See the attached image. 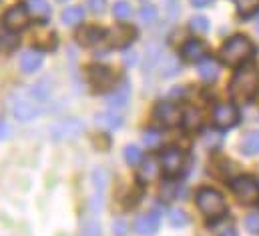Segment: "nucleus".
<instances>
[{"label":"nucleus","mask_w":259,"mask_h":236,"mask_svg":"<svg viewBox=\"0 0 259 236\" xmlns=\"http://www.w3.org/2000/svg\"><path fill=\"white\" fill-rule=\"evenodd\" d=\"M179 70H181V64H179V60L175 58V56H167V58L163 60V76H173Z\"/></svg>","instance_id":"30"},{"label":"nucleus","mask_w":259,"mask_h":236,"mask_svg":"<svg viewBox=\"0 0 259 236\" xmlns=\"http://www.w3.org/2000/svg\"><path fill=\"white\" fill-rule=\"evenodd\" d=\"M28 18L30 16H28L24 6H12L4 14V26L10 32H20V30H24L28 26Z\"/></svg>","instance_id":"8"},{"label":"nucleus","mask_w":259,"mask_h":236,"mask_svg":"<svg viewBox=\"0 0 259 236\" xmlns=\"http://www.w3.org/2000/svg\"><path fill=\"white\" fill-rule=\"evenodd\" d=\"M199 76L205 80V82H213L217 76H219V64L215 60L205 58L199 64Z\"/></svg>","instance_id":"23"},{"label":"nucleus","mask_w":259,"mask_h":236,"mask_svg":"<svg viewBox=\"0 0 259 236\" xmlns=\"http://www.w3.org/2000/svg\"><path fill=\"white\" fill-rule=\"evenodd\" d=\"M143 142H145L149 148H155V146H159V142H161V134H159L157 130H147L145 136H143Z\"/></svg>","instance_id":"35"},{"label":"nucleus","mask_w":259,"mask_h":236,"mask_svg":"<svg viewBox=\"0 0 259 236\" xmlns=\"http://www.w3.org/2000/svg\"><path fill=\"white\" fill-rule=\"evenodd\" d=\"M241 150L247 154V156H255L259 154V132L257 130H251L245 134V138L241 140Z\"/></svg>","instance_id":"24"},{"label":"nucleus","mask_w":259,"mask_h":236,"mask_svg":"<svg viewBox=\"0 0 259 236\" xmlns=\"http://www.w3.org/2000/svg\"><path fill=\"white\" fill-rule=\"evenodd\" d=\"M257 32H259V22H257Z\"/></svg>","instance_id":"45"},{"label":"nucleus","mask_w":259,"mask_h":236,"mask_svg":"<svg viewBox=\"0 0 259 236\" xmlns=\"http://www.w3.org/2000/svg\"><path fill=\"white\" fill-rule=\"evenodd\" d=\"M51 92H53V86H51V80H49V78L38 80V82L30 88V94H32L36 100H47V98L51 96Z\"/></svg>","instance_id":"25"},{"label":"nucleus","mask_w":259,"mask_h":236,"mask_svg":"<svg viewBox=\"0 0 259 236\" xmlns=\"http://www.w3.org/2000/svg\"><path fill=\"white\" fill-rule=\"evenodd\" d=\"M24 8H26L28 16L34 18V20L47 22V20L51 18V6H49L47 0H26Z\"/></svg>","instance_id":"17"},{"label":"nucleus","mask_w":259,"mask_h":236,"mask_svg":"<svg viewBox=\"0 0 259 236\" xmlns=\"http://www.w3.org/2000/svg\"><path fill=\"white\" fill-rule=\"evenodd\" d=\"M161 198H163V200H173V198H177V184H175V182H167V184L161 188Z\"/></svg>","instance_id":"36"},{"label":"nucleus","mask_w":259,"mask_h":236,"mask_svg":"<svg viewBox=\"0 0 259 236\" xmlns=\"http://www.w3.org/2000/svg\"><path fill=\"white\" fill-rule=\"evenodd\" d=\"M89 82L97 88H107L115 84V74L107 66H91L89 68Z\"/></svg>","instance_id":"13"},{"label":"nucleus","mask_w":259,"mask_h":236,"mask_svg":"<svg viewBox=\"0 0 259 236\" xmlns=\"http://www.w3.org/2000/svg\"><path fill=\"white\" fill-rule=\"evenodd\" d=\"M10 134H12L10 124H8L6 120H0V140H8V138H10Z\"/></svg>","instance_id":"41"},{"label":"nucleus","mask_w":259,"mask_h":236,"mask_svg":"<svg viewBox=\"0 0 259 236\" xmlns=\"http://www.w3.org/2000/svg\"><path fill=\"white\" fill-rule=\"evenodd\" d=\"M135 38H137V30L129 24H117L109 32V44L113 48H127Z\"/></svg>","instance_id":"11"},{"label":"nucleus","mask_w":259,"mask_h":236,"mask_svg":"<svg viewBox=\"0 0 259 236\" xmlns=\"http://www.w3.org/2000/svg\"><path fill=\"white\" fill-rule=\"evenodd\" d=\"M181 56L187 62H203L207 58V46L201 40H189L181 48Z\"/></svg>","instance_id":"16"},{"label":"nucleus","mask_w":259,"mask_h":236,"mask_svg":"<svg viewBox=\"0 0 259 236\" xmlns=\"http://www.w3.org/2000/svg\"><path fill=\"white\" fill-rule=\"evenodd\" d=\"M237 120H239V110H237L235 104L221 102V104L215 106V110H213V124H215V128H219V130L233 128L237 124Z\"/></svg>","instance_id":"6"},{"label":"nucleus","mask_w":259,"mask_h":236,"mask_svg":"<svg viewBox=\"0 0 259 236\" xmlns=\"http://www.w3.org/2000/svg\"><path fill=\"white\" fill-rule=\"evenodd\" d=\"M221 62L227 64V66H241L243 62L253 56V44L247 36H231L223 46H221Z\"/></svg>","instance_id":"2"},{"label":"nucleus","mask_w":259,"mask_h":236,"mask_svg":"<svg viewBox=\"0 0 259 236\" xmlns=\"http://www.w3.org/2000/svg\"><path fill=\"white\" fill-rule=\"evenodd\" d=\"M197 206L209 218H219V216H223L227 212L225 198L215 188H201L197 192Z\"/></svg>","instance_id":"3"},{"label":"nucleus","mask_w":259,"mask_h":236,"mask_svg":"<svg viewBox=\"0 0 259 236\" xmlns=\"http://www.w3.org/2000/svg\"><path fill=\"white\" fill-rule=\"evenodd\" d=\"M82 18H84V10L80 6H68L61 14V20L66 26H78L82 22Z\"/></svg>","instance_id":"22"},{"label":"nucleus","mask_w":259,"mask_h":236,"mask_svg":"<svg viewBox=\"0 0 259 236\" xmlns=\"http://www.w3.org/2000/svg\"><path fill=\"white\" fill-rule=\"evenodd\" d=\"M139 20H141L143 24H151V22H155V20H157V8L151 6V4H145V6L139 10Z\"/></svg>","instance_id":"29"},{"label":"nucleus","mask_w":259,"mask_h":236,"mask_svg":"<svg viewBox=\"0 0 259 236\" xmlns=\"http://www.w3.org/2000/svg\"><path fill=\"white\" fill-rule=\"evenodd\" d=\"M131 4H127V2H115V6H113V14H115V18H119V20H127L131 16Z\"/></svg>","instance_id":"32"},{"label":"nucleus","mask_w":259,"mask_h":236,"mask_svg":"<svg viewBox=\"0 0 259 236\" xmlns=\"http://www.w3.org/2000/svg\"><path fill=\"white\" fill-rule=\"evenodd\" d=\"M111 228H113V234L115 236H125L127 234V230H129V226H127V222L125 220H113V224H111Z\"/></svg>","instance_id":"38"},{"label":"nucleus","mask_w":259,"mask_h":236,"mask_svg":"<svg viewBox=\"0 0 259 236\" xmlns=\"http://www.w3.org/2000/svg\"><path fill=\"white\" fill-rule=\"evenodd\" d=\"M231 190L243 204H253L259 200V184L255 178L239 176L231 180Z\"/></svg>","instance_id":"4"},{"label":"nucleus","mask_w":259,"mask_h":236,"mask_svg":"<svg viewBox=\"0 0 259 236\" xmlns=\"http://www.w3.org/2000/svg\"><path fill=\"white\" fill-rule=\"evenodd\" d=\"M131 100V84L127 80H123L109 96H107V104L111 106V108H123V106H127Z\"/></svg>","instance_id":"15"},{"label":"nucleus","mask_w":259,"mask_h":236,"mask_svg":"<svg viewBox=\"0 0 259 236\" xmlns=\"http://www.w3.org/2000/svg\"><path fill=\"white\" fill-rule=\"evenodd\" d=\"M103 36H105V32L101 30V28H97V26H87V28H82L80 32H78V42L82 44V46H95V44H99L101 40H103Z\"/></svg>","instance_id":"21"},{"label":"nucleus","mask_w":259,"mask_h":236,"mask_svg":"<svg viewBox=\"0 0 259 236\" xmlns=\"http://www.w3.org/2000/svg\"><path fill=\"white\" fill-rule=\"evenodd\" d=\"M191 30H195L197 34L209 32V20L205 16H193L191 18Z\"/></svg>","instance_id":"33"},{"label":"nucleus","mask_w":259,"mask_h":236,"mask_svg":"<svg viewBox=\"0 0 259 236\" xmlns=\"http://www.w3.org/2000/svg\"><path fill=\"white\" fill-rule=\"evenodd\" d=\"M259 90V70L253 66L239 68L229 84V94L233 102H249Z\"/></svg>","instance_id":"1"},{"label":"nucleus","mask_w":259,"mask_h":236,"mask_svg":"<svg viewBox=\"0 0 259 236\" xmlns=\"http://www.w3.org/2000/svg\"><path fill=\"white\" fill-rule=\"evenodd\" d=\"M16 44H18V38H16L14 34H2V36H0V50H2V52L14 50Z\"/></svg>","instance_id":"34"},{"label":"nucleus","mask_w":259,"mask_h":236,"mask_svg":"<svg viewBox=\"0 0 259 236\" xmlns=\"http://www.w3.org/2000/svg\"><path fill=\"white\" fill-rule=\"evenodd\" d=\"M155 118L165 128H173L179 122H183V110L177 104H173V102H161L155 108Z\"/></svg>","instance_id":"7"},{"label":"nucleus","mask_w":259,"mask_h":236,"mask_svg":"<svg viewBox=\"0 0 259 236\" xmlns=\"http://www.w3.org/2000/svg\"><path fill=\"white\" fill-rule=\"evenodd\" d=\"M97 124L111 132V130H117V128L123 126V116L119 112H115V110H105V112L97 114Z\"/></svg>","instance_id":"20"},{"label":"nucleus","mask_w":259,"mask_h":236,"mask_svg":"<svg viewBox=\"0 0 259 236\" xmlns=\"http://www.w3.org/2000/svg\"><path fill=\"white\" fill-rule=\"evenodd\" d=\"M159 214L157 212H149V214H143L135 220V232L139 236H151L159 230Z\"/></svg>","instance_id":"14"},{"label":"nucleus","mask_w":259,"mask_h":236,"mask_svg":"<svg viewBox=\"0 0 259 236\" xmlns=\"http://www.w3.org/2000/svg\"><path fill=\"white\" fill-rule=\"evenodd\" d=\"M42 62H45V56L40 50H26L20 56V68H22V72L32 74L42 66Z\"/></svg>","instance_id":"18"},{"label":"nucleus","mask_w":259,"mask_h":236,"mask_svg":"<svg viewBox=\"0 0 259 236\" xmlns=\"http://www.w3.org/2000/svg\"><path fill=\"white\" fill-rule=\"evenodd\" d=\"M201 122H203L201 110H197V108H189L185 118H183V124H185L187 130H199L201 128Z\"/></svg>","instance_id":"27"},{"label":"nucleus","mask_w":259,"mask_h":236,"mask_svg":"<svg viewBox=\"0 0 259 236\" xmlns=\"http://www.w3.org/2000/svg\"><path fill=\"white\" fill-rule=\"evenodd\" d=\"M91 180H93V190H95V194H93V210L97 212L103 206V194H105V190L109 186V172L99 166V168L93 170Z\"/></svg>","instance_id":"10"},{"label":"nucleus","mask_w":259,"mask_h":236,"mask_svg":"<svg viewBox=\"0 0 259 236\" xmlns=\"http://www.w3.org/2000/svg\"><path fill=\"white\" fill-rule=\"evenodd\" d=\"M245 226L251 234H259V212H251L247 218H245Z\"/></svg>","instance_id":"37"},{"label":"nucleus","mask_w":259,"mask_h":236,"mask_svg":"<svg viewBox=\"0 0 259 236\" xmlns=\"http://www.w3.org/2000/svg\"><path fill=\"white\" fill-rule=\"evenodd\" d=\"M10 110H12V116L16 118V120H20V122H30V120H34V118L40 114V108L34 102L26 100V98L14 100L12 106H10Z\"/></svg>","instance_id":"12"},{"label":"nucleus","mask_w":259,"mask_h":236,"mask_svg":"<svg viewBox=\"0 0 259 236\" xmlns=\"http://www.w3.org/2000/svg\"><path fill=\"white\" fill-rule=\"evenodd\" d=\"M84 130V122L78 120V118H65L61 122H57L53 128H51V136L55 140H72V138H78Z\"/></svg>","instance_id":"5"},{"label":"nucleus","mask_w":259,"mask_h":236,"mask_svg":"<svg viewBox=\"0 0 259 236\" xmlns=\"http://www.w3.org/2000/svg\"><path fill=\"white\" fill-rule=\"evenodd\" d=\"M169 222H171V226L181 228V226H185V224L189 222V216H187V212H185V210L175 208V210H171V212H169Z\"/></svg>","instance_id":"28"},{"label":"nucleus","mask_w":259,"mask_h":236,"mask_svg":"<svg viewBox=\"0 0 259 236\" xmlns=\"http://www.w3.org/2000/svg\"><path fill=\"white\" fill-rule=\"evenodd\" d=\"M183 166H185V156H183L181 150L169 148V150L163 152V156H161V168H163V172H165L167 176L179 174V172L183 170Z\"/></svg>","instance_id":"9"},{"label":"nucleus","mask_w":259,"mask_h":236,"mask_svg":"<svg viewBox=\"0 0 259 236\" xmlns=\"http://www.w3.org/2000/svg\"><path fill=\"white\" fill-rule=\"evenodd\" d=\"M241 16H251L259 10V0H233Z\"/></svg>","instance_id":"26"},{"label":"nucleus","mask_w":259,"mask_h":236,"mask_svg":"<svg viewBox=\"0 0 259 236\" xmlns=\"http://www.w3.org/2000/svg\"><path fill=\"white\" fill-rule=\"evenodd\" d=\"M221 236H237V232H235L233 228H227V230H225V232H223Z\"/></svg>","instance_id":"44"},{"label":"nucleus","mask_w":259,"mask_h":236,"mask_svg":"<svg viewBox=\"0 0 259 236\" xmlns=\"http://www.w3.org/2000/svg\"><path fill=\"white\" fill-rule=\"evenodd\" d=\"M213 0H191V4L197 6V8H203V6H207V4H211Z\"/></svg>","instance_id":"43"},{"label":"nucleus","mask_w":259,"mask_h":236,"mask_svg":"<svg viewBox=\"0 0 259 236\" xmlns=\"http://www.w3.org/2000/svg\"><path fill=\"white\" fill-rule=\"evenodd\" d=\"M159 164H161V162H157L155 156H147V158L141 162V166H139V178H141L143 182H153L155 178L159 176V170H161Z\"/></svg>","instance_id":"19"},{"label":"nucleus","mask_w":259,"mask_h":236,"mask_svg":"<svg viewBox=\"0 0 259 236\" xmlns=\"http://www.w3.org/2000/svg\"><path fill=\"white\" fill-rule=\"evenodd\" d=\"M82 236H103L101 234V226L97 222H89L82 230Z\"/></svg>","instance_id":"40"},{"label":"nucleus","mask_w":259,"mask_h":236,"mask_svg":"<svg viewBox=\"0 0 259 236\" xmlns=\"http://www.w3.org/2000/svg\"><path fill=\"white\" fill-rule=\"evenodd\" d=\"M125 160H127V164H131V166L141 164V150H139V146L131 144V146L125 148Z\"/></svg>","instance_id":"31"},{"label":"nucleus","mask_w":259,"mask_h":236,"mask_svg":"<svg viewBox=\"0 0 259 236\" xmlns=\"http://www.w3.org/2000/svg\"><path fill=\"white\" fill-rule=\"evenodd\" d=\"M87 4H89V8L95 14H103L105 12V6H107V0H89Z\"/></svg>","instance_id":"39"},{"label":"nucleus","mask_w":259,"mask_h":236,"mask_svg":"<svg viewBox=\"0 0 259 236\" xmlns=\"http://www.w3.org/2000/svg\"><path fill=\"white\" fill-rule=\"evenodd\" d=\"M123 62H125V66H133V64H137V52H125V56H123Z\"/></svg>","instance_id":"42"},{"label":"nucleus","mask_w":259,"mask_h":236,"mask_svg":"<svg viewBox=\"0 0 259 236\" xmlns=\"http://www.w3.org/2000/svg\"><path fill=\"white\" fill-rule=\"evenodd\" d=\"M59 2H66V0H59Z\"/></svg>","instance_id":"46"}]
</instances>
